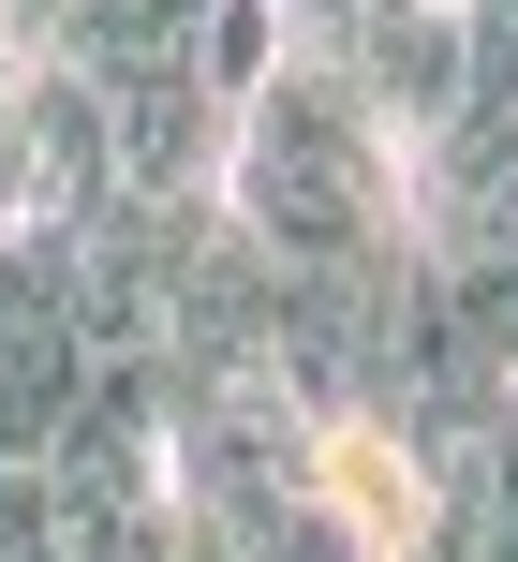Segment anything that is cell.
Here are the masks:
<instances>
[{"label": "cell", "instance_id": "1", "mask_svg": "<svg viewBox=\"0 0 518 562\" xmlns=\"http://www.w3.org/2000/svg\"><path fill=\"white\" fill-rule=\"evenodd\" d=\"M207 207L282 267H371V252H415V148L326 59L282 45V75L223 119V193Z\"/></svg>", "mask_w": 518, "mask_h": 562}]
</instances>
